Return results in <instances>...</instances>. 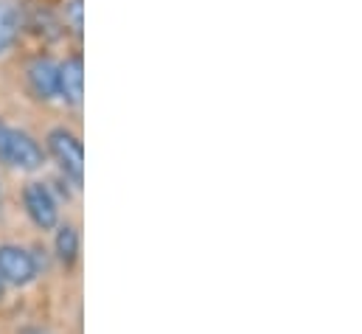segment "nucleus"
<instances>
[{
    "instance_id": "1",
    "label": "nucleus",
    "mask_w": 362,
    "mask_h": 334,
    "mask_svg": "<svg viewBox=\"0 0 362 334\" xmlns=\"http://www.w3.org/2000/svg\"><path fill=\"white\" fill-rule=\"evenodd\" d=\"M0 161L11 168L34 171L42 166V149L31 141V135L0 124Z\"/></svg>"
},
{
    "instance_id": "2",
    "label": "nucleus",
    "mask_w": 362,
    "mask_h": 334,
    "mask_svg": "<svg viewBox=\"0 0 362 334\" xmlns=\"http://www.w3.org/2000/svg\"><path fill=\"white\" fill-rule=\"evenodd\" d=\"M48 149L59 161L62 171L79 185L82 183V174H85V152H82L79 138L74 132H68V129H54L48 135Z\"/></svg>"
},
{
    "instance_id": "3",
    "label": "nucleus",
    "mask_w": 362,
    "mask_h": 334,
    "mask_svg": "<svg viewBox=\"0 0 362 334\" xmlns=\"http://www.w3.org/2000/svg\"><path fill=\"white\" fill-rule=\"evenodd\" d=\"M23 202H25V211L34 219L37 228L51 231L59 222L57 200H54V194H51V188L45 183H28L25 191H23Z\"/></svg>"
},
{
    "instance_id": "4",
    "label": "nucleus",
    "mask_w": 362,
    "mask_h": 334,
    "mask_svg": "<svg viewBox=\"0 0 362 334\" xmlns=\"http://www.w3.org/2000/svg\"><path fill=\"white\" fill-rule=\"evenodd\" d=\"M37 275V261L34 255L23 248H14V245H6L0 248V278L3 284H14V287H25L31 284Z\"/></svg>"
},
{
    "instance_id": "5",
    "label": "nucleus",
    "mask_w": 362,
    "mask_h": 334,
    "mask_svg": "<svg viewBox=\"0 0 362 334\" xmlns=\"http://www.w3.org/2000/svg\"><path fill=\"white\" fill-rule=\"evenodd\" d=\"M28 84L37 93V98L51 101L54 96H59V65L54 59H34L28 65Z\"/></svg>"
},
{
    "instance_id": "6",
    "label": "nucleus",
    "mask_w": 362,
    "mask_h": 334,
    "mask_svg": "<svg viewBox=\"0 0 362 334\" xmlns=\"http://www.w3.org/2000/svg\"><path fill=\"white\" fill-rule=\"evenodd\" d=\"M82 87H85V68H82V59L74 57L68 62L59 65V93L71 101V104H79L82 101Z\"/></svg>"
},
{
    "instance_id": "7",
    "label": "nucleus",
    "mask_w": 362,
    "mask_h": 334,
    "mask_svg": "<svg viewBox=\"0 0 362 334\" xmlns=\"http://www.w3.org/2000/svg\"><path fill=\"white\" fill-rule=\"evenodd\" d=\"M17 28H20V20H17V8L8 3V0H0V54L14 42L17 37Z\"/></svg>"
},
{
    "instance_id": "8",
    "label": "nucleus",
    "mask_w": 362,
    "mask_h": 334,
    "mask_svg": "<svg viewBox=\"0 0 362 334\" xmlns=\"http://www.w3.org/2000/svg\"><path fill=\"white\" fill-rule=\"evenodd\" d=\"M57 255L65 261V264H74L76 255H79V234L74 225H62L57 231Z\"/></svg>"
},
{
    "instance_id": "9",
    "label": "nucleus",
    "mask_w": 362,
    "mask_h": 334,
    "mask_svg": "<svg viewBox=\"0 0 362 334\" xmlns=\"http://www.w3.org/2000/svg\"><path fill=\"white\" fill-rule=\"evenodd\" d=\"M71 14H74L76 28H82V0H74V3H71Z\"/></svg>"
},
{
    "instance_id": "10",
    "label": "nucleus",
    "mask_w": 362,
    "mask_h": 334,
    "mask_svg": "<svg viewBox=\"0 0 362 334\" xmlns=\"http://www.w3.org/2000/svg\"><path fill=\"white\" fill-rule=\"evenodd\" d=\"M0 298H3V278H0Z\"/></svg>"
}]
</instances>
